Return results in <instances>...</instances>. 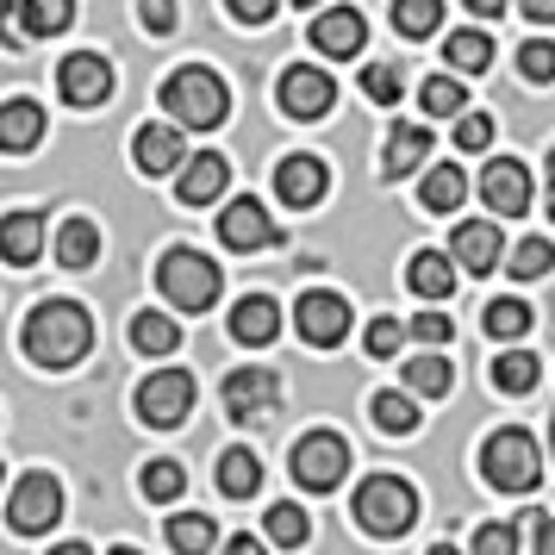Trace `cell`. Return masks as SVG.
Listing matches in <instances>:
<instances>
[{"instance_id": "6da1fadb", "label": "cell", "mask_w": 555, "mask_h": 555, "mask_svg": "<svg viewBox=\"0 0 555 555\" xmlns=\"http://www.w3.org/2000/svg\"><path fill=\"white\" fill-rule=\"evenodd\" d=\"M20 344H26V356L38 369H76L88 356V344H94V319L76 300H44V306H31Z\"/></svg>"}, {"instance_id": "7a4b0ae2", "label": "cell", "mask_w": 555, "mask_h": 555, "mask_svg": "<svg viewBox=\"0 0 555 555\" xmlns=\"http://www.w3.org/2000/svg\"><path fill=\"white\" fill-rule=\"evenodd\" d=\"M156 287H163V300L176 306V312H206V306L219 300L225 275H219V262H212L206 250H194V244H169L163 262H156Z\"/></svg>"}, {"instance_id": "3957f363", "label": "cell", "mask_w": 555, "mask_h": 555, "mask_svg": "<svg viewBox=\"0 0 555 555\" xmlns=\"http://www.w3.org/2000/svg\"><path fill=\"white\" fill-rule=\"evenodd\" d=\"M163 113H176V126L212 131V126H225L231 94H225V81L212 76V69L188 63V69H176V76L163 81Z\"/></svg>"}, {"instance_id": "277c9868", "label": "cell", "mask_w": 555, "mask_h": 555, "mask_svg": "<svg viewBox=\"0 0 555 555\" xmlns=\"http://www.w3.org/2000/svg\"><path fill=\"white\" fill-rule=\"evenodd\" d=\"M480 475L493 480L500 493H530L537 480H543V450H537V437L518 425L493 430L487 443H480Z\"/></svg>"}, {"instance_id": "5b68a950", "label": "cell", "mask_w": 555, "mask_h": 555, "mask_svg": "<svg viewBox=\"0 0 555 555\" xmlns=\"http://www.w3.org/2000/svg\"><path fill=\"white\" fill-rule=\"evenodd\" d=\"M356 525L369 537H405L418 525V493L400 475H369L356 487Z\"/></svg>"}, {"instance_id": "8992f818", "label": "cell", "mask_w": 555, "mask_h": 555, "mask_svg": "<svg viewBox=\"0 0 555 555\" xmlns=\"http://www.w3.org/2000/svg\"><path fill=\"white\" fill-rule=\"evenodd\" d=\"M294 480H300L306 493H331L337 480L350 475V443L337 437V430H312V437H300L294 443Z\"/></svg>"}, {"instance_id": "52a82bcc", "label": "cell", "mask_w": 555, "mask_h": 555, "mask_svg": "<svg viewBox=\"0 0 555 555\" xmlns=\"http://www.w3.org/2000/svg\"><path fill=\"white\" fill-rule=\"evenodd\" d=\"M188 412H194V375H188V369H156V375L138 387V418H144V425L169 430V425H181Z\"/></svg>"}, {"instance_id": "ba28073f", "label": "cell", "mask_w": 555, "mask_h": 555, "mask_svg": "<svg viewBox=\"0 0 555 555\" xmlns=\"http://www.w3.org/2000/svg\"><path fill=\"white\" fill-rule=\"evenodd\" d=\"M219 237H225V250H275L281 244V225H275V212L256 201V194H237V201L219 212Z\"/></svg>"}, {"instance_id": "9c48e42d", "label": "cell", "mask_w": 555, "mask_h": 555, "mask_svg": "<svg viewBox=\"0 0 555 555\" xmlns=\"http://www.w3.org/2000/svg\"><path fill=\"white\" fill-rule=\"evenodd\" d=\"M7 518H13V530H20V537L51 530L56 518H63V487H56V475H20L13 500H7Z\"/></svg>"}, {"instance_id": "30bf717a", "label": "cell", "mask_w": 555, "mask_h": 555, "mask_svg": "<svg viewBox=\"0 0 555 555\" xmlns=\"http://www.w3.org/2000/svg\"><path fill=\"white\" fill-rule=\"evenodd\" d=\"M294 325H300V337L312 350H331V344L350 337V300L331 294V287H312V294H300V306H294Z\"/></svg>"}, {"instance_id": "8fae6325", "label": "cell", "mask_w": 555, "mask_h": 555, "mask_svg": "<svg viewBox=\"0 0 555 555\" xmlns=\"http://www.w3.org/2000/svg\"><path fill=\"white\" fill-rule=\"evenodd\" d=\"M281 113L287 119H325L331 101H337V81L325 76V69H312V63H294L287 76H281Z\"/></svg>"}, {"instance_id": "7c38bea8", "label": "cell", "mask_w": 555, "mask_h": 555, "mask_svg": "<svg viewBox=\"0 0 555 555\" xmlns=\"http://www.w3.org/2000/svg\"><path fill=\"white\" fill-rule=\"evenodd\" d=\"M56 88H63V101L69 106H101L113 94V63L101 51H76L56 63Z\"/></svg>"}, {"instance_id": "4fadbf2b", "label": "cell", "mask_w": 555, "mask_h": 555, "mask_svg": "<svg viewBox=\"0 0 555 555\" xmlns=\"http://www.w3.org/2000/svg\"><path fill=\"white\" fill-rule=\"evenodd\" d=\"M275 405H281V380L269 375V369H237V375H225V412L237 425L269 418Z\"/></svg>"}, {"instance_id": "5bb4252c", "label": "cell", "mask_w": 555, "mask_h": 555, "mask_svg": "<svg viewBox=\"0 0 555 555\" xmlns=\"http://www.w3.org/2000/svg\"><path fill=\"white\" fill-rule=\"evenodd\" d=\"M480 201H487V212H500V219H518V212L530 206V169L525 163H512V156L487 163V176H480Z\"/></svg>"}, {"instance_id": "9a60e30c", "label": "cell", "mask_w": 555, "mask_h": 555, "mask_svg": "<svg viewBox=\"0 0 555 555\" xmlns=\"http://www.w3.org/2000/svg\"><path fill=\"white\" fill-rule=\"evenodd\" d=\"M325 188H331V176H325V163H319V156H281V169H275V194H281V206L306 212V206L325 201Z\"/></svg>"}, {"instance_id": "2e32d148", "label": "cell", "mask_w": 555, "mask_h": 555, "mask_svg": "<svg viewBox=\"0 0 555 555\" xmlns=\"http://www.w3.org/2000/svg\"><path fill=\"white\" fill-rule=\"evenodd\" d=\"M225 181H231V163L219 151H201V156L181 163L176 194H181V206H212L219 194H225Z\"/></svg>"}, {"instance_id": "e0dca14e", "label": "cell", "mask_w": 555, "mask_h": 555, "mask_svg": "<svg viewBox=\"0 0 555 555\" xmlns=\"http://www.w3.org/2000/svg\"><path fill=\"white\" fill-rule=\"evenodd\" d=\"M131 163H138V176H169V169H181V163H188L181 131L176 126H138V138H131Z\"/></svg>"}, {"instance_id": "ac0fdd59", "label": "cell", "mask_w": 555, "mask_h": 555, "mask_svg": "<svg viewBox=\"0 0 555 555\" xmlns=\"http://www.w3.org/2000/svg\"><path fill=\"white\" fill-rule=\"evenodd\" d=\"M450 250H455V262L468 269V275H487V269H500V225L493 219H468V225H455V237H450Z\"/></svg>"}, {"instance_id": "d6986e66", "label": "cell", "mask_w": 555, "mask_h": 555, "mask_svg": "<svg viewBox=\"0 0 555 555\" xmlns=\"http://www.w3.org/2000/svg\"><path fill=\"white\" fill-rule=\"evenodd\" d=\"M312 44H319L325 56H356L362 44H369V20H362V13H350V7L319 13V20H312Z\"/></svg>"}, {"instance_id": "ffe728a7", "label": "cell", "mask_w": 555, "mask_h": 555, "mask_svg": "<svg viewBox=\"0 0 555 555\" xmlns=\"http://www.w3.org/2000/svg\"><path fill=\"white\" fill-rule=\"evenodd\" d=\"M275 331H281V306L269 300V294H244V300H237V312H231V337H237V344L262 350V344H275Z\"/></svg>"}, {"instance_id": "44dd1931", "label": "cell", "mask_w": 555, "mask_h": 555, "mask_svg": "<svg viewBox=\"0 0 555 555\" xmlns=\"http://www.w3.org/2000/svg\"><path fill=\"white\" fill-rule=\"evenodd\" d=\"M405 287L418 294V300H450L455 294V262L443 250H418L405 262Z\"/></svg>"}, {"instance_id": "7402d4cb", "label": "cell", "mask_w": 555, "mask_h": 555, "mask_svg": "<svg viewBox=\"0 0 555 555\" xmlns=\"http://www.w3.org/2000/svg\"><path fill=\"white\" fill-rule=\"evenodd\" d=\"M425 156H430V131L425 126H393L387 131V151H380V176L400 181V176H412Z\"/></svg>"}, {"instance_id": "603a6c76", "label": "cell", "mask_w": 555, "mask_h": 555, "mask_svg": "<svg viewBox=\"0 0 555 555\" xmlns=\"http://www.w3.org/2000/svg\"><path fill=\"white\" fill-rule=\"evenodd\" d=\"M69 20H76V0H13V26L31 38H56L69 31Z\"/></svg>"}, {"instance_id": "cb8c5ba5", "label": "cell", "mask_w": 555, "mask_h": 555, "mask_svg": "<svg viewBox=\"0 0 555 555\" xmlns=\"http://www.w3.org/2000/svg\"><path fill=\"white\" fill-rule=\"evenodd\" d=\"M38 138H44V113H38L31 101H7V113H0V151L26 156Z\"/></svg>"}, {"instance_id": "d4e9b609", "label": "cell", "mask_w": 555, "mask_h": 555, "mask_svg": "<svg viewBox=\"0 0 555 555\" xmlns=\"http://www.w3.org/2000/svg\"><path fill=\"white\" fill-rule=\"evenodd\" d=\"M38 244H44V219H38V212H7V225H0V250H7V262L26 269L31 256H38Z\"/></svg>"}, {"instance_id": "484cf974", "label": "cell", "mask_w": 555, "mask_h": 555, "mask_svg": "<svg viewBox=\"0 0 555 555\" xmlns=\"http://www.w3.org/2000/svg\"><path fill=\"white\" fill-rule=\"evenodd\" d=\"M443 63H450L455 76H480V69H493V38L487 31H450Z\"/></svg>"}, {"instance_id": "4316f807", "label": "cell", "mask_w": 555, "mask_h": 555, "mask_svg": "<svg viewBox=\"0 0 555 555\" xmlns=\"http://www.w3.org/2000/svg\"><path fill=\"white\" fill-rule=\"evenodd\" d=\"M101 256V231L88 225V219H63V231H56V262L63 269H88Z\"/></svg>"}, {"instance_id": "83f0119b", "label": "cell", "mask_w": 555, "mask_h": 555, "mask_svg": "<svg viewBox=\"0 0 555 555\" xmlns=\"http://www.w3.org/2000/svg\"><path fill=\"white\" fill-rule=\"evenodd\" d=\"M462 194H468V176H462L455 163H437V169L425 176V188H418L425 212H455V206H462Z\"/></svg>"}, {"instance_id": "f1b7e54d", "label": "cell", "mask_w": 555, "mask_h": 555, "mask_svg": "<svg viewBox=\"0 0 555 555\" xmlns=\"http://www.w3.org/2000/svg\"><path fill=\"white\" fill-rule=\"evenodd\" d=\"M212 543H219V530H212L206 512H176L169 518V550L176 555H212Z\"/></svg>"}, {"instance_id": "f546056e", "label": "cell", "mask_w": 555, "mask_h": 555, "mask_svg": "<svg viewBox=\"0 0 555 555\" xmlns=\"http://www.w3.org/2000/svg\"><path fill=\"white\" fill-rule=\"evenodd\" d=\"M219 487H225L231 500H250L256 487H262V462L250 450H225L219 455Z\"/></svg>"}, {"instance_id": "4dcf8cb0", "label": "cell", "mask_w": 555, "mask_h": 555, "mask_svg": "<svg viewBox=\"0 0 555 555\" xmlns=\"http://www.w3.org/2000/svg\"><path fill=\"white\" fill-rule=\"evenodd\" d=\"M131 344H138L144 356H169L181 344V331H176L169 312H138V319H131Z\"/></svg>"}, {"instance_id": "1f68e13d", "label": "cell", "mask_w": 555, "mask_h": 555, "mask_svg": "<svg viewBox=\"0 0 555 555\" xmlns=\"http://www.w3.org/2000/svg\"><path fill=\"white\" fill-rule=\"evenodd\" d=\"M537 375H543V362L530 350H505L500 362H493V387H500V393H530Z\"/></svg>"}, {"instance_id": "d6a6232c", "label": "cell", "mask_w": 555, "mask_h": 555, "mask_svg": "<svg viewBox=\"0 0 555 555\" xmlns=\"http://www.w3.org/2000/svg\"><path fill=\"white\" fill-rule=\"evenodd\" d=\"M418 101H425V113H437V119H455V113H468V88H462V76H430L425 88H418Z\"/></svg>"}, {"instance_id": "836d02e7", "label": "cell", "mask_w": 555, "mask_h": 555, "mask_svg": "<svg viewBox=\"0 0 555 555\" xmlns=\"http://www.w3.org/2000/svg\"><path fill=\"white\" fill-rule=\"evenodd\" d=\"M505 269H512L518 281L550 275V269H555V244H550V237H525V244H512V256H505Z\"/></svg>"}, {"instance_id": "e575fe53", "label": "cell", "mask_w": 555, "mask_h": 555, "mask_svg": "<svg viewBox=\"0 0 555 555\" xmlns=\"http://www.w3.org/2000/svg\"><path fill=\"white\" fill-rule=\"evenodd\" d=\"M269 537H275L281 550H306V537H312V518H306L294 500L269 505Z\"/></svg>"}, {"instance_id": "d590c367", "label": "cell", "mask_w": 555, "mask_h": 555, "mask_svg": "<svg viewBox=\"0 0 555 555\" xmlns=\"http://www.w3.org/2000/svg\"><path fill=\"white\" fill-rule=\"evenodd\" d=\"M443 20V0H393V31L405 38H430Z\"/></svg>"}, {"instance_id": "8d00e7d4", "label": "cell", "mask_w": 555, "mask_h": 555, "mask_svg": "<svg viewBox=\"0 0 555 555\" xmlns=\"http://www.w3.org/2000/svg\"><path fill=\"white\" fill-rule=\"evenodd\" d=\"M450 380H455V369L443 356H412L405 362V387L412 393H450Z\"/></svg>"}, {"instance_id": "74e56055", "label": "cell", "mask_w": 555, "mask_h": 555, "mask_svg": "<svg viewBox=\"0 0 555 555\" xmlns=\"http://www.w3.org/2000/svg\"><path fill=\"white\" fill-rule=\"evenodd\" d=\"M375 425L387 437H412L418 430V405L405 400V393H375Z\"/></svg>"}, {"instance_id": "f35d334b", "label": "cell", "mask_w": 555, "mask_h": 555, "mask_svg": "<svg viewBox=\"0 0 555 555\" xmlns=\"http://www.w3.org/2000/svg\"><path fill=\"white\" fill-rule=\"evenodd\" d=\"M138 487H144V500L169 505V500H181V487H188V475H181V462H151Z\"/></svg>"}, {"instance_id": "ab89813d", "label": "cell", "mask_w": 555, "mask_h": 555, "mask_svg": "<svg viewBox=\"0 0 555 555\" xmlns=\"http://www.w3.org/2000/svg\"><path fill=\"white\" fill-rule=\"evenodd\" d=\"M362 94H369V101H380V106H393L405 94L400 63H369V69H362Z\"/></svg>"}, {"instance_id": "60d3db41", "label": "cell", "mask_w": 555, "mask_h": 555, "mask_svg": "<svg viewBox=\"0 0 555 555\" xmlns=\"http://www.w3.org/2000/svg\"><path fill=\"white\" fill-rule=\"evenodd\" d=\"M530 331V306L525 300H493L487 306V337H525Z\"/></svg>"}, {"instance_id": "b9f144b4", "label": "cell", "mask_w": 555, "mask_h": 555, "mask_svg": "<svg viewBox=\"0 0 555 555\" xmlns=\"http://www.w3.org/2000/svg\"><path fill=\"white\" fill-rule=\"evenodd\" d=\"M518 69H525V81H555V44H543V38H530L525 51H518Z\"/></svg>"}, {"instance_id": "7bdbcfd3", "label": "cell", "mask_w": 555, "mask_h": 555, "mask_svg": "<svg viewBox=\"0 0 555 555\" xmlns=\"http://www.w3.org/2000/svg\"><path fill=\"white\" fill-rule=\"evenodd\" d=\"M475 555H518V525L500 518V525H480L475 530Z\"/></svg>"}, {"instance_id": "ee69618b", "label": "cell", "mask_w": 555, "mask_h": 555, "mask_svg": "<svg viewBox=\"0 0 555 555\" xmlns=\"http://www.w3.org/2000/svg\"><path fill=\"white\" fill-rule=\"evenodd\" d=\"M493 144V119L487 113H462L455 119V151H487Z\"/></svg>"}, {"instance_id": "f6af8a7d", "label": "cell", "mask_w": 555, "mask_h": 555, "mask_svg": "<svg viewBox=\"0 0 555 555\" xmlns=\"http://www.w3.org/2000/svg\"><path fill=\"white\" fill-rule=\"evenodd\" d=\"M138 26L144 31H176V0H138Z\"/></svg>"}, {"instance_id": "bcb514c9", "label": "cell", "mask_w": 555, "mask_h": 555, "mask_svg": "<svg viewBox=\"0 0 555 555\" xmlns=\"http://www.w3.org/2000/svg\"><path fill=\"white\" fill-rule=\"evenodd\" d=\"M412 337L418 344H450V312H418L412 319Z\"/></svg>"}, {"instance_id": "7dc6e473", "label": "cell", "mask_w": 555, "mask_h": 555, "mask_svg": "<svg viewBox=\"0 0 555 555\" xmlns=\"http://www.w3.org/2000/svg\"><path fill=\"white\" fill-rule=\"evenodd\" d=\"M225 7H231L237 26H269L275 20V0H225Z\"/></svg>"}, {"instance_id": "c3c4849f", "label": "cell", "mask_w": 555, "mask_h": 555, "mask_svg": "<svg viewBox=\"0 0 555 555\" xmlns=\"http://www.w3.org/2000/svg\"><path fill=\"white\" fill-rule=\"evenodd\" d=\"M362 344H369V356H393V350H400V325H393V319H375Z\"/></svg>"}, {"instance_id": "681fc988", "label": "cell", "mask_w": 555, "mask_h": 555, "mask_svg": "<svg viewBox=\"0 0 555 555\" xmlns=\"http://www.w3.org/2000/svg\"><path fill=\"white\" fill-rule=\"evenodd\" d=\"M518 13L537 20V26H555V0H518Z\"/></svg>"}, {"instance_id": "f907efd6", "label": "cell", "mask_w": 555, "mask_h": 555, "mask_svg": "<svg viewBox=\"0 0 555 555\" xmlns=\"http://www.w3.org/2000/svg\"><path fill=\"white\" fill-rule=\"evenodd\" d=\"M537 555H555V518H550V512L537 518Z\"/></svg>"}, {"instance_id": "816d5d0a", "label": "cell", "mask_w": 555, "mask_h": 555, "mask_svg": "<svg viewBox=\"0 0 555 555\" xmlns=\"http://www.w3.org/2000/svg\"><path fill=\"white\" fill-rule=\"evenodd\" d=\"M468 13H480V20H493V13H505V0H462Z\"/></svg>"}, {"instance_id": "f5cc1de1", "label": "cell", "mask_w": 555, "mask_h": 555, "mask_svg": "<svg viewBox=\"0 0 555 555\" xmlns=\"http://www.w3.org/2000/svg\"><path fill=\"white\" fill-rule=\"evenodd\" d=\"M225 555H262V543H250V537H231Z\"/></svg>"}, {"instance_id": "db71d44e", "label": "cell", "mask_w": 555, "mask_h": 555, "mask_svg": "<svg viewBox=\"0 0 555 555\" xmlns=\"http://www.w3.org/2000/svg\"><path fill=\"white\" fill-rule=\"evenodd\" d=\"M51 555H88V543H56Z\"/></svg>"}, {"instance_id": "11a10c76", "label": "cell", "mask_w": 555, "mask_h": 555, "mask_svg": "<svg viewBox=\"0 0 555 555\" xmlns=\"http://www.w3.org/2000/svg\"><path fill=\"white\" fill-rule=\"evenodd\" d=\"M430 555H462V550H455V543H437V550H430Z\"/></svg>"}, {"instance_id": "9f6ffc18", "label": "cell", "mask_w": 555, "mask_h": 555, "mask_svg": "<svg viewBox=\"0 0 555 555\" xmlns=\"http://www.w3.org/2000/svg\"><path fill=\"white\" fill-rule=\"evenodd\" d=\"M550 462H555V418H550Z\"/></svg>"}, {"instance_id": "6f0895ef", "label": "cell", "mask_w": 555, "mask_h": 555, "mask_svg": "<svg viewBox=\"0 0 555 555\" xmlns=\"http://www.w3.org/2000/svg\"><path fill=\"white\" fill-rule=\"evenodd\" d=\"M113 555H138V550H131V543H119V550H113Z\"/></svg>"}, {"instance_id": "680465c9", "label": "cell", "mask_w": 555, "mask_h": 555, "mask_svg": "<svg viewBox=\"0 0 555 555\" xmlns=\"http://www.w3.org/2000/svg\"><path fill=\"white\" fill-rule=\"evenodd\" d=\"M550 188H555V151H550Z\"/></svg>"}, {"instance_id": "91938a15", "label": "cell", "mask_w": 555, "mask_h": 555, "mask_svg": "<svg viewBox=\"0 0 555 555\" xmlns=\"http://www.w3.org/2000/svg\"><path fill=\"white\" fill-rule=\"evenodd\" d=\"M550 212H555V188H550Z\"/></svg>"}, {"instance_id": "94428289", "label": "cell", "mask_w": 555, "mask_h": 555, "mask_svg": "<svg viewBox=\"0 0 555 555\" xmlns=\"http://www.w3.org/2000/svg\"><path fill=\"white\" fill-rule=\"evenodd\" d=\"M300 7H319V0H300Z\"/></svg>"}]
</instances>
